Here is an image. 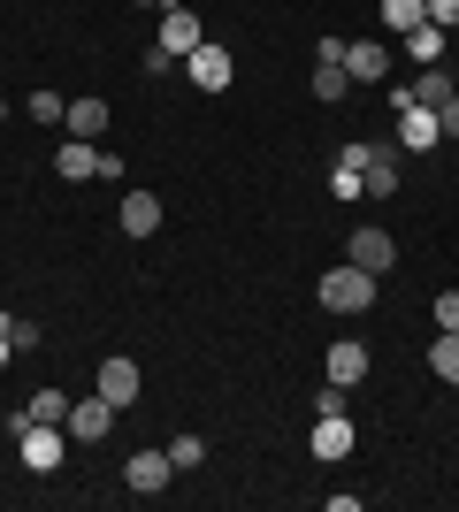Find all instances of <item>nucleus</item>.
<instances>
[{"label": "nucleus", "instance_id": "f257e3e1", "mask_svg": "<svg viewBox=\"0 0 459 512\" xmlns=\"http://www.w3.org/2000/svg\"><path fill=\"white\" fill-rule=\"evenodd\" d=\"M375 283H383V276H368V268H352V260H345V268H329V276H322L314 299H322L329 314H368V306H375Z\"/></svg>", "mask_w": 459, "mask_h": 512}, {"label": "nucleus", "instance_id": "f03ea898", "mask_svg": "<svg viewBox=\"0 0 459 512\" xmlns=\"http://www.w3.org/2000/svg\"><path fill=\"white\" fill-rule=\"evenodd\" d=\"M16 459H23L31 474H62V459H69V428H62V421H23Z\"/></svg>", "mask_w": 459, "mask_h": 512}, {"label": "nucleus", "instance_id": "7ed1b4c3", "mask_svg": "<svg viewBox=\"0 0 459 512\" xmlns=\"http://www.w3.org/2000/svg\"><path fill=\"white\" fill-rule=\"evenodd\" d=\"M391 107H398V146H414V153L444 146V130H437V107H421V100H414V85H398V92H391Z\"/></svg>", "mask_w": 459, "mask_h": 512}, {"label": "nucleus", "instance_id": "20e7f679", "mask_svg": "<svg viewBox=\"0 0 459 512\" xmlns=\"http://www.w3.org/2000/svg\"><path fill=\"white\" fill-rule=\"evenodd\" d=\"M391 192H398V138L391 146H360V199H391Z\"/></svg>", "mask_w": 459, "mask_h": 512}, {"label": "nucleus", "instance_id": "39448f33", "mask_svg": "<svg viewBox=\"0 0 459 512\" xmlns=\"http://www.w3.org/2000/svg\"><path fill=\"white\" fill-rule=\"evenodd\" d=\"M161 54H169V62H184V54H199V46H207V23L192 16V8H161Z\"/></svg>", "mask_w": 459, "mask_h": 512}, {"label": "nucleus", "instance_id": "423d86ee", "mask_svg": "<svg viewBox=\"0 0 459 512\" xmlns=\"http://www.w3.org/2000/svg\"><path fill=\"white\" fill-rule=\"evenodd\" d=\"M169 474H176V459H169V451H131V459H123V490L161 497V490H169Z\"/></svg>", "mask_w": 459, "mask_h": 512}, {"label": "nucleus", "instance_id": "0eeeda50", "mask_svg": "<svg viewBox=\"0 0 459 512\" xmlns=\"http://www.w3.org/2000/svg\"><path fill=\"white\" fill-rule=\"evenodd\" d=\"M184 69H192V85L199 92H230V77H238V62H230V46H199V54H184Z\"/></svg>", "mask_w": 459, "mask_h": 512}, {"label": "nucleus", "instance_id": "6e6552de", "mask_svg": "<svg viewBox=\"0 0 459 512\" xmlns=\"http://www.w3.org/2000/svg\"><path fill=\"white\" fill-rule=\"evenodd\" d=\"M69 436H77V444H108V428H115V406L108 398H100V390H92V398H77V406H69Z\"/></svg>", "mask_w": 459, "mask_h": 512}, {"label": "nucleus", "instance_id": "1a4fd4ad", "mask_svg": "<svg viewBox=\"0 0 459 512\" xmlns=\"http://www.w3.org/2000/svg\"><path fill=\"white\" fill-rule=\"evenodd\" d=\"M391 260H398V237L391 230H352V268H368V276H391Z\"/></svg>", "mask_w": 459, "mask_h": 512}, {"label": "nucleus", "instance_id": "9d476101", "mask_svg": "<svg viewBox=\"0 0 459 512\" xmlns=\"http://www.w3.org/2000/svg\"><path fill=\"white\" fill-rule=\"evenodd\" d=\"M345 77H352V85H383V77H391V46H383V39L345 46Z\"/></svg>", "mask_w": 459, "mask_h": 512}, {"label": "nucleus", "instance_id": "9b49d317", "mask_svg": "<svg viewBox=\"0 0 459 512\" xmlns=\"http://www.w3.org/2000/svg\"><path fill=\"white\" fill-rule=\"evenodd\" d=\"M322 375H329V383H360V375H368V344H360V337H345V344H329V360H322Z\"/></svg>", "mask_w": 459, "mask_h": 512}, {"label": "nucleus", "instance_id": "f8f14e48", "mask_svg": "<svg viewBox=\"0 0 459 512\" xmlns=\"http://www.w3.org/2000/svg\"><path fill=\"white\" fill-rule=\"evenodd\" d=\"M314 459H329V467L352 459V421L345 413H322V421H314Z\"/></svg>", "mask_w": 459, "mask_h": 512}, {"label": "nucleus", "instance_id": "ddd939ff", "mask_svg": "<svg viewBox=\"0 0 459 512\" xmlns=\"http://www.w3.org/2000/svg\"><path fill=\"white\" fill-rule=\"evenodd\" d=\"M92 390H100V398H108L115 413H123V406H138V367H131V360H108Z\"/></svg>", "mask_w": 459, "mask_h": 512}, {"label": "nucleus", "instance_id": "4468645a", "mask_svg": "<svg viewBox=\"0 0 459 512\" xmlns=\"http://www.w3.org/2000/svg\"><path fill=\"white\" fill-rule=\"evenodd\" d=\"M62 130H69V138H85V146H100V130H108V100H69Z\"/></svg>", "mask_w": 459, "mask_h": 512}, {"label": "nucleus", "instance_id": "2eb2a0df", "mask_svg": "<svg viewBox=\"0 0 459 512\" xmlns=\"http://www.w3.org/2000/svg\"><path fill=\"white\" fill-rule=\"evenodd\" d=\"M161 230V199L153 192H123V237H153Z\"/></svg>", "mask_w": 459, "mask_h": 512}, {"label": "nucleus", "instance_id": "dca6fc26", "mask_svg": "<svg viewBox=\"0 0 459 512\" xmlns=\"http://www.w3.org/2000/svg\"><path fill=\"white\" fill-rule=\"evenodd\" d=\"M54 176H69V184H85V176H100V146H85V138H69V146L54 153Z\"/></svg>", "mask_w": 459, "mask_h": 512}, {"label": "nucleus", "instance_id": "f3484780", "mask_svg": "<svg viewBox=\"0 0 459 512\" xmlns=\"http://www.w3.org/2000/svg\"><path fill=\"white\" fill-rule=\"evenodd\" d=\"M444 39H452V31H437V23H414V31H406V39H398V46H406V62H429V69H437Z\"/></svg>", "mask_w": 459, "mask_h": 512}, {"label": "nucleus", "instance_id": "a211bd4d", "mask_svg": "<svg viewBox=\"0 0 459 512\" xmlns=\"http://www.w3.org/2000/svg\"><path fill=\"white\" fill-rule=\"evenodd\" d=\"M414 23H429V0H383V31L391 39H406Z\"/></svg>", "mask_w": 459, "mask_h": 512}, {"label": "nucleus", "instance_id": "6ab92c4d", "mask_svg": "<svg viewBox=\"0 0 459 512\" xmlns=\"http://www.w3.org/2000/svg\"><path fill=\"white\" fill-rule=\"evenodd\" d=\"M452 92H459V77H452V69H421V77H414V100H421V107H444Z\"/></svg>", "mask_w": 459, "mask_h": 512}, {"label": "nucleus", "instance_id": "aec40b11", "mask_svg": "<svg viewBox=\"0 0 459 512\" xmlns=\"http://www.w3.org/2000/svg\"><path fill=\"white\" fill-rule=\"evenodd\" d=\"M429 367H437V383L459 390V337H452V329H437V344H429Z\"/></svg>", "mask_w": 459, "mask_h": 512}, {"label": "nucleus", "instance_id": "412c9836", "mask_svg": "<svg viewBox=\"0 0 459 512\" xmlns=\"http://www.w3.org/2000/svg\"><path fill=\"white\" fill-rule=\"evenodd\" d=\"M345 92H352L345 62H314V100H345Z\"/></svg>", "mask_w": 459, "mask_h": 512}, {"label": "nucleus", "instance_id": "4be33fe9", "mask_svg": "<svg viewBox=\"0 0 459 512\" xmlns=\"http://www.w3.org/2000/svg\"><path fill=\"white\" fill-rule=\"evenodd\" d=\"M0 337L16 344V352H31V344H39V321H23V314H8V306H0Z\"/></svg>", "mask_w": 459, "mask_h": 512}, {"label": "nucleus", "instance_id": "5701e85b", "mask_svg": "<svg viewBox=\"0 0 459 512\" xmlns=\"http://www.w3.org/2000/svg\"><path fill=\"white\" fill-rule=\"evenodd\" d=\"M69 406H77V398H62V390L46 383L39 398H31V421H69Z\"/></svg>", "mask_w": 459, "mask_h": 512}, {"label": "nucleus", "instance_id": "b1692460", "mask_svg": "<svg viewBox=\"0 0 459 512\" xmlns=\"http://www.w3.org/2000/svg\"><path fill=\"white\" fill-rule=\"evenodd\" d=\"M169 459H176V474H192L199 459H207V444H199V436H169Z\"/></svg>", "mask_w": 459, "mask_h": 512}, {"label": "nucleus", "instance_id": "393cba45", "mask_svg": "<svg viewBox=\"0 0 459 512\" xmlns=\"http://www.w3.org/2000/svg\"><path fill=\"white\" fill-rule=\"evenodd\" d=\"M31 115H39V123H62L69 100H62V92H31Z\"/></svg>", "mask_w": 459, "mask_h": 512}, {"label": "nucleus", "instance_id": "a878e982", "mask_svg": "<svg viewBox=\"0 0 459 512\" xmlns=\"http://www.w3.org/2000/svg\"><path fill=\"white\" fill-rule=\"evenodd\" d=\"M437 329H452V337H459V291H437Z\"/></svg>", "mask_w": 459, "mask_h": 512}, {"label": "nucleus", "instance_id": "bb28decb", "mask_svg": "<svg viewBox=\"0 0 459 512\" xmlns=\"http://www.w3.org/2000/svg\"><path fill=\"white\" fill-rule=\"evenodd\" d=\"M322 413H345V383H322V398H314V421Z\"/></svg>", "mask_w": 459, "mask_h": 512}, {"label": "nucleus", "instance_id": "cd10ccee", "mask_svg": "<svg viewBox=\"0 0 459 512\" xmlns=\"http://www.w3.org/2000/svg\"><path fill=\"white\" fill-rule=\"evenodd\" d=\"M429 23H437V31H459V0H429Z\"/></svg>", "mask_w": 459, "mask_h": 512}, {"label": "nucleus", "instance_id": "c85d7f7f", "mask_svg": "<svg viewBox=\"0 0 459 512\" xmlns=\"http://www.w3.org/2000/svg\"><path fill=\"white\" fill-rule=\"evenodd\" d=\"M437 130H444V138H459V92H452V100L437 107Z\"/></svg>", "mask_w": 459, "mask_h": 512}, {"label": "nucleus", "instance_id": "c756f323", "mask_svg": "<svg viewBox=\"0 0 459 512\" xmlns=\"http://www.w3.org/2000/svg\"><path fill=\"white\" fill-rule=\"evenodd\" d=\"M8 352H16V344H8V337H0V367H8Z\"/></svg>", "mask_w": 459, "mask_h": 512}, {"label": "nucleus", "instance_id": "7c9ffc66", "mask_svg": "<svg viewBox=\"0 0 459 512\" xmlns=\"http://www.w3.org/2000/svg\"><path fill=\"white\" fill-rule=\"evenodd\" d=\"M138 8H169V0H138Z\"/></svg>", "mask_w": 459, "mask_h": 512}, {"label": "nucleus", "instance_id": "2f4dec72", "mask_svg": "<svg viewBox=\"0 0 459 512\" xmlns=\"http://www.w3.org/2000/svg\"><path fill=\"white\" fill-rule=\"evenodd\" d=\"M0 123H8V100H0Z\"/></svg>", "mask_w": 459, "mask_h": 512}]
</instances>
